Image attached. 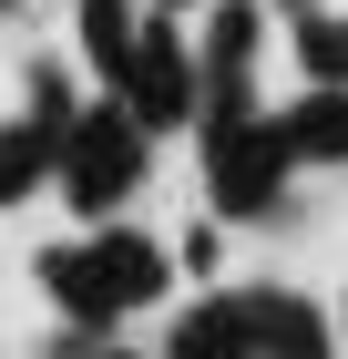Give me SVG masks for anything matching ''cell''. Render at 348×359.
I'll return each instance as SVG.
<instances>
[{
	"label": "cell",
	"instance_id": "13",
	"mask_svg": "<svg viewBox=\"0 0 348 359\" xmlns=\"http://www.w3.org/2000/svg\"><path fill=\"white\" fill-rule=\"evenodd\" d=\"M144 11H185V0H144Z\"/></svg>",
	"mask_w": 348,
	"mask_h": 359
},
{
	"label": "cell",
	"instance_id": "15",
	"mask_svg": "<svg viewBox=\"0 0 348 359\" xmlns=\"http://www.w3.org/2000/svg\"><path fill=\"white\" fill-rule=\"evenodd\" d=\"M338 329H348V308H338Z\"/></svg>",
	"mask_w": 348,
	"mask_h": 359
},
{
	"label": "cell",
	"instance_id": "9",
	"mask_svg": "<svg viewBox=\"0 0 348 359\" xmlns=\"http://www.w3.org/2000/svg\"><path fill=\"white\" fill-rule=\"evenodd\" d=\"M287 144H297V165H348V93L338 83H307L287 103Z\"/></svg>",
	"mask_w": 348,
	"mask_h": 359
},
{
	"label": "cell",
	"instance_id": "12",
	"mask_svg": "<svg viewBox=\"0 0 348 359\" xmlns=\"http://www.w3.org/2000/svg\"><path fill=\"white\" fill-rule=\"evenodd\" d=\"M62 359H144V349H113V339H92V329H72V339H62Z\"/></svg>",
	"mask_w": 348,
	"mask_h": 359
},
{
	"label": "cell",
	"instance_id": "10",
	"mask_svg": "<svg viewBox=\"0 0 348 359\" xmlns=\"http://www.w3.org/2000/svg\"><path fill=\"white\" fill-rule=\"evenodd\" d=\"M164 359H256V339H246V298H205L174 318V339H164Z\"/></svg>",
	"mask_w": 348,
	"mask_h": 359
},
{
	"label": "cell",
	"instance_id": "3",
	"mask_svg": "<svg viewBox=\"0 0 348 359\" xmlns=\"http://www.w3.org/2000/svg\"><path fill=\"white\" fill-rule=\"evenodd\" d=\"M144 144H154V123L134 103H82V123L62 134V205L82 226H113V205L144 185Z\"/></svg>",
	"mask_w": 348,
	"mask_h": 359
},
{
	"label": "cell",
	"instance_id": "14",
	"mask_svg": "<svg viewBox=\"0 0 348 359\" xmlns=\"http://www.w3.org/2000/svg\"><path fill=\"white\" fill-rule=\"evenodd\" d=\"M287 11H318V0H287Z\"/></svg>",
	"mask_w": 348,
	"mask_h": 359
},
{
	"label": "cell",
	"instance_id": "4",
	"mask_svg": "<svg viewBox=\"0 0 348 359\" xmlns=\"http://www.w3.org/2000/svg\"><path fill=\"white\" fill-rule=\"evenodd\" d=\"M113 103H134L154 134H185L205 123V62H195L185 21H144V52H134V83L113 93Z\"/></svg>",
	"mask_w": 348,
	"mask_h": 359
},
{
	"label": "cell",
	"instance_id": "2",
	"mask_svg": "<svg viewBox=\"0 0 348 359\" xmlns=\"http://www.w3.org/2000/svg\"><path fill=\"white\" fill-rule=\"evenodd\" d=\"M205 144V205L225 226H256L277 216V195L297 175V144H287V113H236V123H195Z\"/></svg>",
	"mask_w": 348,
	"mask_h": 359
},
{
	"label": "cell",
	"instance_id": "5",
	"mask_svg": "<svg viewBox=\"0 0 348 359\" xmlns=\"http://www.w3.org/2000/svg\"><path fill=\"white\" fill-rule=\"evenodd\" d=\"M256 41H267V0H205L195 62H205V123L256 113Z\"/></svg>",
	"mask_w": 348,
	"mask_h": 359
},
{
	"label": "cell",
	"instance_id": "7",
	"mask_svg": "<svg viewBox=\"0 0 348 359\" xmlns=\"http://www.w3.org/2000/svg\"><path fill=\"white\" fill-rule=\"evenodd\" d=\"M72 41H82V62L123 93L134 83V52H144V11L134 0H72Z\"/></svg>",
	"mask_w": 348,
	"mask_h": 359
},
{
	"label": "cell",
	"instance_id": "11",
	"mask_svg": "<svg viewBox=\"0 0 348 359\" xmlns=\"http://www.w3.org/2000/svg\"><path fill=\"white\" fill-rule=\"evenodd\" d=\"M297 72H307V83H338L348 93V11H297Z\"/></svg>",
	"mask_w": 348,
	"mask_h": 359
},
{
	"label": "cell",
	"instance_id": "8",
	"mask_svg": "<svg viewBox=\"0 0 348 359\" xmlns=\"http://www.w3.org/2000/svg\"><path fill=\"white\" fill-rule=\"evenodd\" d=\"M41 185H62V134L21 113V123H0V205H21Z\"/></svg>",
	"mask_w": 348,
	"mask_h": 359
},
{
	"label": "cell",
	"instance_id": "6",
	"mask_svg": "<svg viewBox=\"0 0 348 359\" xmlns=\"http://www.w3.org/2000/svg\"><path fill=\"white\" fill-rule=\"evenodd\" d=\"M246 339H256V359H338V329L297 287H246Z\"/></svg>",
	"mask_w": 348,
	"mask_h": 359
},
{
	"label": "cell",
	"instance_id": "1",
	"mask_svg": "<svg viewBox=\"0 0 348 359\" xmlns=\"http://www.w3.org/2000/svg\"><path fill=\"white\" fill-rule=\"evenodd\" d=\"M41 287H52V308L72 329L113 339L134 308H154L164 287H174V257H164L154 236H134V226H92L72 247H41Z\"/></svg>",
	"mask_w": 348,
	"mask_h": 359
}]
</instances>
